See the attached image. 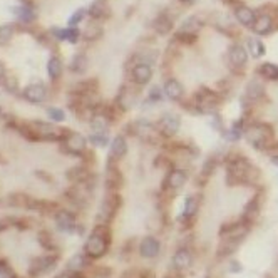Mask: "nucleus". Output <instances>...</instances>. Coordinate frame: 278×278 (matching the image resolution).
<instances>
[{"instance_id": "obj_1", "label": "nucleus", "mask_w": 278, "mask_h": 278, "mask_svg": "<svg viewBox=\"0 0 278 278\" xmlns=\"http://www.w3.org/2000/svg\"><path fill=\"white\" fill-rule=\"evenodd\" d=\"M109 243H111V229H109V224H98V226L92 229L86 245H84V255L89 260L103 258L108 253Z\"/></svg>"}, {"instance_id": "obj_2", "label": "nucleus", "mask_w": 278, "mask_h": 278, "mask_svg": "<svg viewBox=\"0 0 278 278\" xmlns=\"http://www.w3.org/2000/svg\"><path fill=\"white\" fill-rule=\"evenodd\" d=\"M220 94L215 91L208 89V87H201L200 91L195 92L191 103L195 106V109L201 114H210V116H215L216 109L220 106Z\"/></svg>"}, {"instance_id": "obj_3", "label": "nucleus", "mask_w": 278, "mask_h": 278, "mask_svg": "<svg viewBox=\"0 0 278 278\" xmlns=\"http://www.w3.org/2000/svg\"><path fill=\"white\" fill-rule=\"evenodd\" d=\"M87 146H89L87 136H84L77 131H69L65 134V138L60 141V149L67 156H76V158L86 156L89 153L87 151Z\"/></svg>"}, {"instance_id": "obj_4", "label": "nucleus", "mask_w": 278, "mask_h": 278, "mask_svg": "<svg viewBox=\"0 0 278 278\" xmlns=\"http://www.w3.org/2000/svg\"><path fill=\"white\" fill-rule=\"evenodd\" d=\"M122 205V200L117 191H106V195L101 203V208L98 211V223L99 224H109L112 218L116 216Z\"/></svg>"}, {"instance_id": "obj_5", "label": "nucleus", "mask_w": 278, "mask_h": 278, "mask_svg": "<svg viewBox=\"0 0 278 278\" xmlns=\"http://www.w3.org/2000/svg\"><path fill=\"white\" fill-rule=\"evenodd\" d=\"M245 134L248 143L257 149H268V144L273 139V129L268 124H253L245 127Z\"/></svg>"}, {"instance_id": "obj_6", "label": "nucleus", "mask_w": 278, "mask_h": 278, "mask_svg": "<svg viewBox=\"0 0 278 278\" xmlns=\"http://www.w3.org/2000/svg\"><path fill=\"white\" fill-rule=\"evenodd\" d=\"M181 127V119L176 112L167 111L163 116L158 119L156 124H154V131L158 132L161 139H173L176 134H178Z\"/></svg>"}, {"instance_id": "obj_7", "label": "nucleus", "mask_w": 278, "mask_h": 278, "mask_svg": "<svg viewBox=\"0 0 278 278\" xmlns=\"http://www.w3.org/2000/svg\"><path fill=\"white\" fill-rule=\"evenodd\" d=\"M228 179H233L235 183H243L250 178L251 173H255V167L245 156H235L228 163Z\"/></svg>"}, {"instance_id": "obj_8", "label": "nucleus", "mask_w": 278, "mask_h": 278, "mask_svg": "<svg viewBox=\"0 0 278 278\" xmlns=\"http://www.w3.org/2000/svg\"><path fill=\"white\" fill-rule=\"evenodd\" d=\"M139 89L141 87H132V86H122L119 89L116 99H114V104L121 112H127L138 104L139 101Z\"/></svg>"}, {"instance_id": "obj_9", "label": "nucleus", "mask_w": 278, "mask_h": 278, "mask_svg": "<svg viewBox=\"0 0 278 278\" xmlns=\"http://www.w3.org/2000/svg\"><path fill=\"white\" fill-rule=\"evenodd\" d=\"M124 184V176H122L121 169L114 161L109 160V165L106 167L104 173V186L106 191H119Z\"/></svg>"}, {"instance_id": "obj_10", "label": "nucleus", "mask_w": 278, "mask_h": 278, "mask_svg": "<svg viewBox=\"0 0 278 278\" xmlns=\"http://www.w3.org/2000/svg\"><path fill=\"white\" fill-rule=\"evenodd\" d=\"M57 265V257L56 255H44V257H37L32 260L29 267L30 277H41L49 273L51 270H54Z\"/></svg>"}, {"instance_id": "obj_11", "label": "nucleus", "mask_w": 278, "mask_h": 278, "mask_svg": "<svg viewBox=\"0 0 278 278\" xmlns=\"http://www.w3.org/2000/svg\"><path fill=\"white\" fill-rule=\"evenodd\" d=\"M22 98L30 104H42L47 99V87L42 82L29 84L24 91H22Z\"/></svg>"}, {"instance_id": "obj_12", "label": "nucleus", "mask_w": 278, "mask_h": 278, "mask_svg": "<svg viewBox=\"0 0 278 278\" xmlns=\"http://www.w3.org/2000/svg\"><path fill=\"white\" fill-rule=\"evenodd\" d=\"M127 138L124 134H116L114 138L111 139V143H109V160L117 163L121 161L122 158H126L127 154Z\"/></svg>"}, {"instance_id": "obj_13", "label": "nucleus", "mask_w": 278, "mask_h": 278, "mask_svg": "<svg viewBox=\"0 0 278 278\" xmlns=\"http://www.w3.org/2000/svg\"><path fill=\"white\" fill-rule=\"evenodd\" d=\"M54 218H56L57 228H59L62 233H67V235H69V233L76 231V228H77L76 215L70 213L69 210H57L56 215H54Z\"/></svg>"}, {"instance_id": "obj_14", "label": "nucleus", "mask_w": 278, "mask_h": 278, "mask_svg": "<svg viewBox=\"0 0 278 278\" xmlns=\"http://www.w3.org/2000/svg\"><path fill=\"white\" fill-rule=\"evenodd\" d=\"M153 79V67L149 64L138 62L131 70V81L136 84L138 87H143L149 84V81Z\"/></svg>"}, {"instance_id": "obj_15", "label": "nucleus", "mask_w": 278, "mask_h": 278, "mask_svg": "<svg viewBox=\"0 0 278 278\" xmlns=\"http://www.w3.org/2000/svg\"><path fill=\"white\" fill-rule=\"evenodd\" d=\"M161 251V243L156 236L148 235L139 243V255L143 258H156Z\"/></svg>"}, {"instance_id": "obj_16", "label": "nucleus", "mask_w": 278, "mask_h": 278, "mask_svg": "<svg viewBox=\"0 0 278 278\" xmlns=\"http://www.w3.org/2000/svg\"><path fill=\"white\" fill-rule=\"evenodd\" d=\"M186 181H188L186 171L179 169V167H173V169H171L165 178V188L176 191V189L183 188L184 184H186Z\"/></svg>"}, {"instance_id": "obj_17", "label": "nucleus", "mask_w": 278, "mask_h": 278, "mask_svg": "<svg viewBox=\"0 0 278 278\" xmlns=\"http://www.w3.org/2000/svg\"><path fill=\"white\" fill-rule=\"evenodd\" d=\"M228 62L231 69H243L248 62V52L241 46H231L228 51Z\"/></svg>"}, {"instance_id": "obj_18", "label": "nucleus", "mask_w": 278, "mask_h": 278, "mask_svg": "<svg viewBox=\"0 0 278 278\" xmlns=\"http://www.w3.org/2000/svg\"><path fill=\"white\" fill-rule=\"evenodd\" d=\"M163 92H165V98L169 101H181L184 96V87L178 79L169 77L165 81V86H163Z\"/></svg>"}, {"instance_id": "obj_19", "label": "nucleus", "mask_w": 278, "mask_h": 278, "mask_svg": "<svg viewBox=\"0 0 278 278\" xmlns=\"http://www.w3.org/2000/svg\"><path fill=\"white\" fill-rule=\"evenodd\" d=\"M89 127H91V132H94V134H109L111 121H109L103 112H94L92 117L89 119Z\"/></svg>"}, {"instance_id": "obj_20", "label": "nucleus", "mask_w": 278, "mask_h": 278, "mask_svg": "<svg viewBox=\"0 0 278 278\" xmlns=\"http://www.w3.org/2000/svg\"><path fill=\"white\" fill-rule=\"evenodd\" d=\"M52 37L57 39V41H67L70 44H76L79 41V37L82 35V32L77 27H67V29H51L49 32Z\"/></svg>"}, {"instance_id": "obj_21", "label": "nucleus", "mask_w": 278, "mask_h": 278, "mask_svg": "<svg viewBox=\"0 0 278 278\" xmlns=\"http://www.w3.org/2000/svg\"><path fill=\"white\" fill-rule=\"evenodd\" d=\"M193 265V257L186 248H179L173 257V268L176 272H186Z\"/></svg>"}, {"instance_id": "obj_22", "label": "nucleus", "mask_w": 278, "mask_h": 278, "mask_svg": "<svg viewBox=\"0 0 278 278\" xmlns=\"http://www.w3.org/2000/svg\"><path fill=\"white\" fill-rule=\"evenodd\" d=\"M109 7L104 0H94L91 3V7L87 8V15L91 17V20H106L109 17Z\"/></svg>"}, {"instance_id": "obj_23", "label": "nucleus", "mask_w": 278, "mask_h": 278, "mask_svg": "<svg viewBox=\"0 0 278 278\" xmlns=\"http://www.w3.org/2000/svg\"><path fill=\"white\" fill-rule=\"evenodd\" d=\"M235 19L238 20V24L245 25V27H253L257 14H255V10H251V8L246 5H236L235 7Z\"/></svg>"}, {"instance_id": "obj_24", "label": "nucleus", "mask_w": 278, "mask_h": 278, "mask_svg": "<svg viewBox=\"0 0 278 278\" xmlns=\"http://www.w3.org/2000/svg\"><path fill=\"white\" fill-rule=\"evenodd\" d=\"M12 14L17 17V20L22 22V24H32V22L37 19V12L32 5L25 3V5H19L12 8Z\"/></svg>"}, {"instance_id": "obj_25", "label": "nucleus", "mask_w": 278, "mask_h": 278, "mask_svg": "<svg viewBox=\"0 0 278 278\" xmlns=\"http://www.w3.org/2000/svg\"><path fill=\"white\" fill-rule=\"evenodd\" d=\"M173 27H174V20H173V17H169L167 14L158 15L156 19L153 20L154 32L160 34V35H167L171 30H173Z\"/></svg>"}, {"instance_id": "obj_26", "label": "nucleus", "mask_w": 278, "mask_h": 278, "mask_svg": "<svg viewBox=\"0 0 278 278\" xmlns=\"http://www.w3.org/2000/svg\"><path fill=\"white\" fill-rule=\"evenodd\" d=\"M253 32L258 34V35H267L270 34L273 30V17L268 15V14H260L257 15V19H255V24H253Z\"/></svg>"}, {"instance_id": "obj_27", "label": "nucleus", "mask_w": 278, "mask_h": 278, "mask_svg": "<svg viewBox=\"0 0 278 278\" xmlns=\"http://www.w3.org/2000/svg\"><path fill=\"white\" fill-rule=\"evenodd\" d=\"M263 94H265V87L262 82L257 81V79H253V81L248 82V86H246V89H245L246 101H250V103H257V101L263 98Z\"/></svg>"}, {"instance_id": "obj_28", "label": "nucleus", "mask_w": 278, "mask_h": 278, "mask_svg": "<svg viewBox=\"0 0 278 278\" xmlns=\"http://www.w3.org/2000/svg\"><path fill=\"white\" fill-rule=\"evenodd\" d=\"M7 203L12 208H27V210L34 208V198L24 195V193H12L7 198Z\"/></svg>"}, {"instance_id": "obj_29", "label": "nucleus", "mask_w": 278, "mask_h": 278, "mask_svg": "<svg viewBox=\"0 0 278 278\" xmlns=\"http://www.w3.org/2000/svg\"><path fill=\"white\" fill-rule=\"evenodd\" d=\"M103 32H104V29H103V25H101V22L91 20L89 24L86 25V29L82 30V39L87 42H94L103 35Z\"/></svg>"}, {"instance_id": "obj_30", "label": "nucleus", "mask_w": 278, "mask_h": 278, "mask_svg": "<svg viewBox=\"0 0 278 278\" xmlns=\"http://www.w3.org/2000/svg\"><path fill=\"white\" fill-rule=\"evenodd\" d=\"M64 72V64L60 60V57L52 56L49 60H47V76H49L51 81H59L60 76Z\"/></svg>"}, {"instance_id": "obj_31", "label": "nucleus", "mask_w": 278, "mask_h": 278, "mask_svg": "<svg viewBox=\"0 0 278 278\" xmlns=\"http://www.w3.org/2000/svg\"><path fill=\"white\" fill-rule=\"evenodd\" d=\"M69 181H74V183H81V181H86L87 178H91V171L87 165H77L74 167H70L67 169V173H65Z\"/></svg>"}, {"instance_id": "obj_32", "label": "nucleus", "mask_w": 278, "mask_h": 278, "mask_svg": "<svg viewBox=\"0 0 278 278\" xmlns=\"http://www.w3.org/2000/svg\"><path fill=\"white\" fill-rule=\"evenodd\" d=\"M203 27V20L198 15H189L186 17L179 25L178 32H186V34H198Z\"/></svg>"}, {"instance_id": "obj_33", "label": "nucleus", "mask_w": 278, "mask_h": 278, "mask_svg": "<svg viewBox=\"0 0 278 278\" xmlns=\"http://www.w3.org/2000/svg\"><path fill=\"white\" fill-rule=\"evenodd\" d=\"M69 69L72 74H84L87 70V56L84 54V52L74 54V57L70 59Z\"/></svg>"}, {"instance_id": "obj_34", "label": "nucleus", "mask_w": 278, "mask_h": 278, "mask_svg": "<svg viewBox=\"0 0 278 278\" xmlns=\"http://www.w3.org/2000/svg\"><path fill=\"white\" fill-rule=\"evenodd\" d=\"M198 206H200V200L198 196H188L184 200V208H183V215H181V222L188 218H193L198 213Z\"/></svg>"}, {"instance_id": "obj_35", "label": "nucleus", "mask_w": 278, "mask_h": 278, "mask_svg": "<svg viewBox=\"0 0 278 278\" xmlns=\"http://www.w3.org/2000/svg\"><path fill=\"white\" fill-rule=\"evenodd\" d=\"M246 51H250V54L255 57V59H260V57L265 56V46L263 42L257 37H248L246 39Z\"/></svg>"}, {"instance_id": "obj_36", "label": "nucleus", "mask_w": 278, "mask_h": 278, "mask_svg": "<svg viewBox=\"0 0 278 278\" xmlns=\"http://www.w3.org/2000/svg\"><path fill=\"white\" fill-rule=\"evenodd\" d=\"M260 76L268 79V81H278V65L272 62H265L258 67Z\"/></svg>"}, {"instance_id": "obj_37", "label": "nucleus", "mask_w": 278, "mask_h": 278, "mask_svg": "<svg viewBox=\"0 0 278 278\" xmlns=\"http://www.w3.org/2000/svg\"><path fill=\"white\" fill-rule=\"evenodd\" d=\"M87 141H89V144H92L94 148H106L111 143V138H109V134H94V132H91V134L87 136Z\"/></svg>"}, {"instance_id": "obj_38", "label": "nucleus", "mask_w": 278, "mask_h": 278, "mask_svg": "<svg viewBox=\"0 0 278 278\" xmlns=\"http://www.w3.org/2000/svg\"><path fill=\"white\" fill-rule=\"evenodd\" d=\"M14 34H15V27L12 24L0 25V47L10 42V39L14 37Z\"/></svg>"}, {"instance_id": "obj_39", "label": "nucleus", "mask_w": 278, "mask_h": 278, "mask_svg": "<svg viewBox=\"0 0 278 278\" xmlns=\"http://www.w3.org/2000/svg\"><path fill=\"white\" fill-rule=\"evenodd\" d=\"M87 260H89V258H87L84 253H82V255H76L74 258H70L69 268H70L72 272H82L84 268L87 267Z\"/></svg>"}, {"instance_id": "obj_40", "label": "nucleus", "mask_w": 278, "mask_h": 278, "mask_svg": "<svg viewBox=\"0 0 278 278\" xmlns=\"http://www.w3.org/2000/svg\"><path fill=\"white\" fill-rule=\"evenodd\" d=\"M46 112H47V117H49L52 122H57V124H59V122L65 121V112H64V109H60V108L51 106V108L46 109Z\"/></svg>"}, {"instance_id": "obj_41", "label": "nucleus", "mask_w": 278, "mask_h": 278, "mask_svg": "<svg viewBox=\"0 0 278 278\" xmlns=\"http://www.w3.org/2000/svg\"><path fill=\"white\" fill-rule=\"evenodd\" d=\"M2 86L8 94H19V81L14 76H5V79L2 81Z\"/></svg>"}, {"instance_id": "obj_42", "label": "nucleus", "mask_w": 278, "mask_h": 278, "mask_svg": "<svg viewBox=\"0 0 278 278\" xmlns=\"http://www.w3.org/2000/svg\"><path fill=\"white\" fill-rule=\"evenodd\" d=\"M165 99V92L163 89H160L158 86H153L151 89H149V94H148V99H146V104H158L161 103V101Z\"/></svg>"}, {"instance_id": "obj_43", "label": "nucleus", "mask_w": 278, "mask_h": 278, "mask_svg": "<svg viewBox=\"0 0 278 278\" xmlns=\"http://www.w3.org/2000/svg\"><path fill=\"white\" fill-rule=\"evenodd\" d=\"M86 15H87L86 8H77V10L69 17V20H67L69 22V27H77V25L81 24L84 19H86Z\"/></svg>"}, {"instance_id": "obj_44", "label": "nucleus", "mask_w": 278, "mask_h": 278, "mask_svg": "<svg viewBox=\"0 0 278 278\" xmlns=\"http://www.w3.org/2000/svg\"><path fill=\"white\" fill-rule=\"evenodd\" d=\"M258 211H260V203H258V196H255L253 200H251L248 205H246V208H245V216L248 220L251 218H255V216L258 215Z\"/></svg>"}, {"instance_id": "obj_45", "label": "nucleus", "mask_w": 278, "mask_h": 278, "mask_svg": "<svg viewBox=\"0 0 278 278\" xmlns=\"http://www.w3.org/2000/svg\"><path fill=\"white\" fill-rule=\"evenodd\" d=\"M0 278H19L14 268L8 265L5 260H0Z\"/></svg>"}, {"instance_id": "obj_46", "label": "nucleus", "mask_w": 278, "mask_h": 278, "mask_svg": "<svg viewBox=\"0 0 278 278\" xmlns=\"http://www.w3.org/2000/svg\"><path fill=\"white\" fill-rule=\"evenodd\" d=\"M39 243H41L44 248H47V250H52L54 248V240H52V236H51V233L49 231H41L39 233Z\"/></svg>"}, {"instance_id": "obj_47", "label": "nucleus", "mask_w": 278, "mask_h": 278, "mask_svg": "<svg viewBox=\"0 0 278 278\" xmlns=\"http://www.w3.org/2000/svg\"><path fill=\"white\" fill-rule=\"evenodd\" d=\"M176 41L179 44H183V46H191L193 42L196 41V34H186V32H178L176 34Z\"/></svg>"}, {"instance_id": "obj_48", "label": "nucleus", "mask_w": 278, "mask_h": 278, "mask_svg": "<svg viewBox=\"0 0 278 278\" xmlns=\"http://www.w3.org/2000/svg\"><path fill=\"white\" fill-rule=\"evenodd\" d=\"M56 278H86L82 272H64L60 275H57Z\"/></svg>"}, {"instance_id": "obj_49", "label": "nucleus", "mask_w": 278, "mask_h": 278, "mask_svg": "<svg viewBox=\"0 0 278 278\" xmlns=\"http://www.w3.org/2000/svg\"><path fill=\"white\" fill-rule=\"evenodd\" d=\"M229 270H231L233 273H241L243 267H241L240 262H236V260H231V262H229Z\"/></svg>"}, {"instance_id": "obj_50", "label": "nucleus", "mask_w": 278, "mask_h": 278, "mask_svg": "<svg viewBox=\"0 0 278 278\" xmlns=\"http://www.w3.org/2000/svg\"><path fill=\"white\" fill-rule=\"evenodd\" d=\"M7 76V69H5V65H3V62H0V82L5 79Z\"/></svg>"}, {"instance_id": "obj_51", "label": "nucleus", "mask_w": 278, "mask_h": 278, "mask_svg": "<svg viewBox=\"0 0 278 278\" xmlns=\"http://www.w3.org/2000/svg\"><path fill=\"white\" fill-rule=\"evenodd\" d=\"M8 228V222L7 220H0V233L3 231V229H7Z\"/></svg>"}, {"instance_id": "obj_52", "label": "nucleus", "mask_w": 278, "mask_h": 278, "mask_svg": "<svg viewBox=\"0 0 278 278\" xmlns=\"http://www.w3.org/2000/svg\"><path fill=\"white\" fill-rule=\"evenodd\" d=\"M179 2L183 3V5H186V7H188V5H193V3H195L196 0H179Z\"/></svg>"}, {"instance_id": "obj_53", "label": "nucleus", "mask_w": 278, "mask_h": 278, "mask_svg": "<svg viewBox=\"0 0 278 278\" xmlns=\"http://www.w3.org/2000/svg\"><path fill=\"white\" fill-rule=\"evenodd\" d=\"M2 114H3V111H2V108H0V117H2Z\"/></svg>"}]
</instances>
